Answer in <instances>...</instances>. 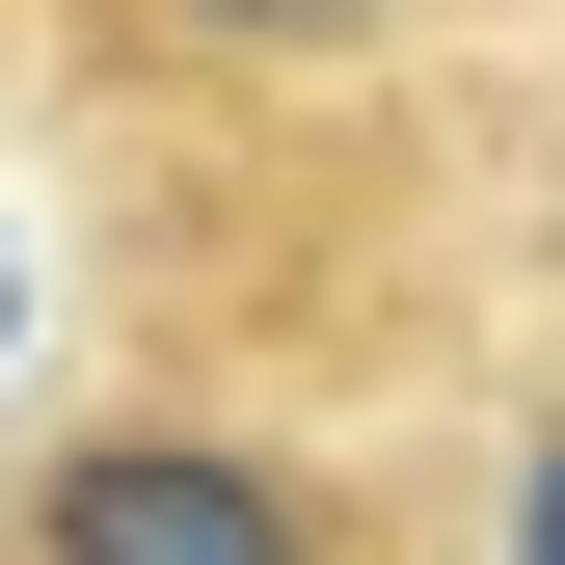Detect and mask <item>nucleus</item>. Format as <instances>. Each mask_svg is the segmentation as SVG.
Wrapping results in <instances>:
<instances>
[{"mask_svg": "<svg viewBox=\"0 0 565 565\" xmlns=\"http://www.w3.org/2000/svg\"><path fill=\"white\" fill-rule=\"evenodd\" d=\"M0 565H377V512H350L323 458H269V431L135 404V431H54L0 484Z\"/></svg>", "mask_w": 565, "mask_h": 565, "instance_id": "nucleus-1", "label": "nucleus"}, {"mask_svg": "<svg viewBox=\"0 0 565 565\" xmlns=\"http://www.w3.org/2000/svg\"><path fill=\"white\" fill-rule=\"evenodd\" d=\"M135 54H189V82H269V54H350L377 0H108Z\"/></svg>", "mask_w": 565, "mask_h": 565, "instance_id": "nucleus-2", "label": "nucleus"}]
</instances>
